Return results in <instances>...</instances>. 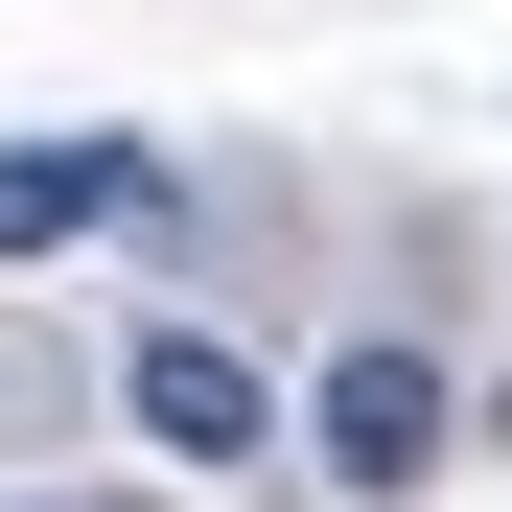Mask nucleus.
<instances>
[{
    "mask_svg": "<svg viewBox=\"0 0 512 512\" xmlns=\"http://www.w3.org/2000/svg\"><path fill=\"white\" fill-rule=\"evenodd\" d=\"M117 210H163V163H140V140H0V256L117 233Z\"/></svg>",
    "mask_w": 512,
    "mask_h": 512,
    "instance_id": "obj_3",
    "label": "nucleus"
},
{
    "mask_svg": "<svg viewBox=\"0 0 512 512\" xmlns=\"http://www.w3.org/2000/svg\"><path fill=\"white\" fill-rule=\"evenodd\" d=\"M117 419L163 466H256V443H280V373H256L233 326H140V350H117Z\"/></svg>",
    "mask_w": 512,
    "mask_h": 512,
    "instance_id": "obj_2",
    "label": "nucleus"
},
{
    "mask_svg": "<svg viewBox=\"0 0 512 512\" xmlns=\"http://www.w3.org/2000/svg\"><path fill=\"white\" fill-rule=\"evenodd\" d=\"M303 443H326V489H443V443H466V373L419 350V326H350V350L303 373Z\"/></svg>",
    "mask_w": 512,
    "mask_h": 512,
    "instance_id": "obj_1",
    "label": "nucleus"
}]
</instances>
